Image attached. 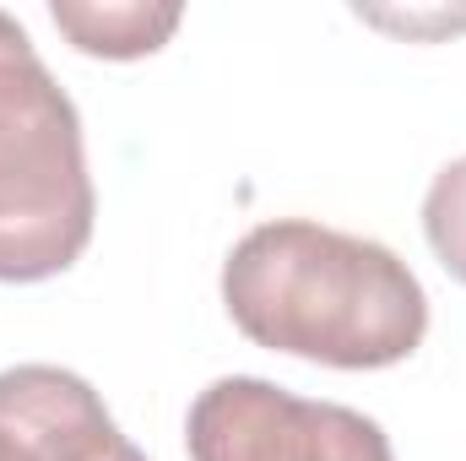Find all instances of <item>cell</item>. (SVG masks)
<instances>
[{"mask_svg": "<svg viewBox=\"0 0 466 461\" xmlns=\"http://www.w3.org/2000/svg\"><path fill=\"white\" fill-rule=\"evenodd\" d=\"M423 233L440 255V266L466 282V158L445 163L423 196Z\"/></svg>", "mask_w": 466, "mask_h": 461, "instance_id": "obj_6", "label": "cell"}, {"mask_svg": "<svg viewBox=\"0 0 466 461\" xmlns=\"http://www.w3.org/2000/svg\"><path fill=\"white\" fill-rule=\"evenodd\" d=\"M223 304L255 347L331 369H390L429 332V293L396 250L309 218L244 233L223 261Z\"/></svg>", "mask_w": 466, "mask_h": 461, "instance_id": "obj_1", "label": "cell"}, {"mask_svg": "<svg viewBox=\"0 0 466 461\" xmlns=\"http://www.w3.org/2000/svg\"><path fill=\"white\" fill-rule=\"evenodd\" d=\"M0 461H33L27 451H22V440H16L11 429H0Z\"/></svg>", "mask_w": 466, "mask_h": 461, "instance_id": "obj_7", "label": "cell"}, {"mask_svg": "<svg viewBox=\"0 0 466 461\" xmlns=\"http://www.w3.org/2000/svg\"><path fill=\"white\" fill-rule=\"evenodd\" d=\"M190 461H396L385 429L342 402H304L271 380H212L185 418Z\"/></svg>", "mask_w": 466, "mask_h": 461, "instance_id": "obj_3", "label": "cell"}, {"mask_svg": "<svg viewBox=\"0 0 466 461\" xmlns=\"http://www.w3.org/2000/svg\"><path fill=\"white\" fill-rule=\"evenodd\" d=\"M55 27L82 49V55H104V60H141L157 55L174 27H179V5H147V0H104V5H76V0H55L49 5Z\"/></svg>", "mask_w": 466, "mask_h": 461, "instance_id": "obj_5", "label": "cell"}, {"mask_svg": "<svg viewBox=\"0 0 466 461\" xmlns=\"http://www.w3.org/2000/svg\"><path fill=\"white\" fill-rule=\"evenodd\" d=\"M0 429H11L33 461H147L119 435L98 391L55 364L0 369Z\"/></svg>", "mask_w": 466, "mask_h": 461, "instance_id": "obj_4", "label": "cell"}, {"mask_svg": "<svg viewBox=\"0 0 466 461\" xmlns=\"http://www.w3.org/2000/svg\"><path fill=\"white\" fill-rule=\"evenodd\" d=\"M93 218L82 115L27 27L0 11V282L71 271L93 244Z\"/></svg>", "mask_w": 466, "mask_h": 461, "instance_id": "obj_2", "label": "cell"}]
</instances>
